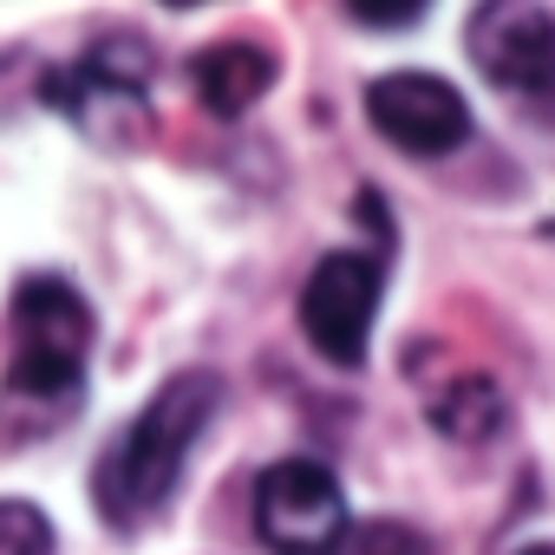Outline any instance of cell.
Segmentation results:
<instances>
[{
	"label": "cell",
	"mask_w": 555,
	"mask_h": 555,
	"mask_svg": "<svg viewBox=\"0 0 555 555\" xmlns=\"http://www.w3.org/2000/svg\"><path fill=\"white\" fill-rule=\"evenodd\" d=\"M503 392H496V379H483V373H457L444 392H431V425L444 431V438H464V444H483V438H496L503 431Z\"/></svg>",
	"instance_id": "cell-8"
},
{
	"label": "cell",
	"mask_w": 555,
	"mask_h": 555,
	"mask_svg": "<svg viewBox=\"0 0 555 555\" xmlns=\"http://www.w3.org/2000/svg\"><path fill=\"white\" fill-rule=\"evenodd\" d=\"M216 405H222V379L203 373V366H183L151 392V405L131 418V431L112 444V457L92 477L99 516L112 529H138L170 503V490H177V477L190 464V444L203 438Z\"/></svg>",
	"instance_id": "cell-2"
},
{
	"label": "cell",
	"mask_w": 555,
	"mask_h": 555,
	"mask_svg": "<svg viewBox=\"0 0 555 555\" xmlns=\"http://www.w3.org/2000/svg\"><path fill=\"white\" fill-rule=\"evenodd\" d=\"M470 60L490 86L555 112V14L548 8H516V0L477 8L470 14Z\"/></svg>",
	"instance_id": "cell-5"
},
{
	"label": "cell",
	"mask_w": 555,
	"mask_h": 555,
	"mask_svg": "<svg viewBox=\"0 0 555 555\" xmlns=\"http://www.w3.org/2000/svg\"><path fill=\"white\" fill-rule=\"evenodd\" d=\"M92 308L60 274H27L14 295V366L0 379V425L14 438H47L73 425L86 399Z\"/></svg>",
	"instance_id": "cell-1"
},
{
	"label": "cell",
	"mask_w": 555,
	"mask_h": 555,
	"mask_svg": "<svg viewBox=\"0 0 555 555\" xmlns=\"http://www.w3.org/2000/svg\"><path fill=\"white\" fill-rule=\"evenodd\" d=\"M0 555H53V522L27 496H0Z\"/></svg>",
	"instance_id": "cell-9"
},
{
	"label": "cell",
	"mask_w": 555,
	"mask_h": 555,
	"mask_svg": "<svg viewBox=\"0 0 555 555\" xmlns=\"http://www.w3.org/2000/svg\"><path fill=\"white\" fill-rule=\"evenodd\" d=\"M516 555H555V542H529V548H516Z\"/></svg>",
	"instance_id": "cell-12"
},
{
	"label": "cell",
	"mask_w": 555,
	"mask_h": 555,
	"mask_svg": "<svg viewBox=\"0 0 555 555\" xmlns=\"http://www.w3.org/2000/svg\"><path fill=\"white\" fill-rule=\"evenodd\" d=\"M347 14L360 27H418L425 21V0H353Z\"/></svg>",
	"instance_id": "cell-11"
},
{
	"label": "cell",
	"mask_w": 555,
	"mask_h": 555,
	"mask_svg": "<svg viewBox=\"0 0 555 555\" xmlns=\"http://www.w3.org/2000/svg\"><path fill=\"white\" fill-rule=\"evenodd\" d=\"M379 321V268L353 248L321 255L301 282V334L327 366H360L366 360V334Z\"/></svg>",
	"instance_id": "cell-4"
},
{
	"label": "cell",
	"mask_w": 555,
	"mask_h": 555,
	"mask_svg": "<svg viewBox=\"0 0 555 555\" xmlns=\"http://www.w3.org/2000/svg\"><path fill=\"white\" fill-rule=\"evenodd\" d=\"M255 535L274 555H340L347 490L314 457H282L255 477Z\"/></svg>",
	"instance_id": "cell-3"
},
{
	"label": "cell",
	"mask_w": 555,
	"mask_h": 555,
	"mask_svg": "<svg viewBox=\"0 0 555 555\" xmlns=\"http://www.w3.org/2000/svg\"><path fill=\"white\" fill-rule=\"evenodd\" d=\"M340 555H431V542L412 522H366L340 542Z\"/></svg>",
	"instance_id": "cell-10"
},
{
	"label": "cell",
	"mask_w": 555,
	"mask_h": 555,
	"mask_svg": "<svg viewBox=\"0 0 555 555\" xmlns=\"http://www.w3.org/2000/svg\"><path fill=\"white\" fill-rule=\"evenodd\" d=\"M190 86L196 99L216 112V118H242L248 105H261V92L274 86V53L248 47V40H222V47H203L190 60Z\"/></svg>",
	"instance_id": "cell-7"
},
{
	"label": "cell",
	"mask_w": 555,
	"mask_h": 555,
	"mask_svg": "<svg viewBox=\"0 0 555 555\" xmlns=\"http://www.w3.org/2000/svg\"><path fill=\"white\" fill-rule=\"evenodd\" d=\"M366 118L405 157H451L470 138V105L438 73H386V79H373L366 86Z\"/></svg>",
	"instance_id": "cell-6"
}]
</instances>
